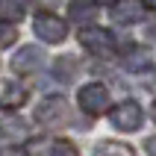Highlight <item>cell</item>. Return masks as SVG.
I'll list each match as a JSON object with an SVG mask.
<instances>
[{
    "label": "cell",
    "instance_id": "3",
    "mask_svg": "<svg viewBox=\"0 0 156 156\" xmlns=\"http://www.w3.org/2000/svg\"><path fill=\"white\" fill-rule=\"evenodd\" d=\"M77 100H80V109H83V112L100 115V112L109 109V88H106L103 83H88V86L80 88Z\"/></svg>",
    "mask_w": 156,
    "mask_h": 156
},
{
    "label": "cell",
    "instance_id": "5",
    "mask_svg": "<svg viewBox=\"0 0 156 156\" xmlns=\"http://www.w3.org/2000/svg\"><path fill=\"white\" fill-rule=\"evenodd\" d=\"M33 30H35V35H38L41 41H47V44H59L62 38L68 35V24H65L62 18L50 15V12H41V15L35 18Z\"/></svg>",
    "mask_w": 156,
    "mask_h": 156
},
{
    "label": "cell",
    "instance_id": "9",
    "mask_svg": "<svg viewBox=\"0 0 156 156\" xmlns=\"http://www.w3.org/2000/svg\"><path fill=\"white\" fill-rule=\"evenodd\" d=\"M68 15H71V21H94L97 3L94 0H71L68 3Z\"/></svg>",
    "mask_w": 156,
    "mask_h": 156
},
{
    "label": "cell",
    "instance_id": "10",
    "mask_svg": "<svg viewBox=\"0 0 156 156\" xmlns=\"http://www.w3.org/2000/svg\"><path fill=\"white\" fill-rule=\"evenodd\" d=\"M91 156H136V150L130 144H124V141H100Z\"/></svg>",
    "mask_w": 156,
    "mask_h": 156
},
{
    "label": "cell",
    "instance_id": "12",
    "mask_svg": "<svg viewBox=\"0 0 156 156\" xmlns=\"http://www.w3.org/2000/svg\"><path fill=\"white\" fill-rule=\"evenodd\" d=\"M124 65H127L130 71H144L150 65V53L141 50V47H130V53L124 56Z\"/></svg>",
    "mask_w": 156,
    "mask_h": 156
},
{
    "label": "cell",
    "instance_id": "6",
    "mask_svg": "<svg viewBox=\"0 0 156 156\" xmlns=\"http://www.w3.org/2000/svg\"><path fill=\"white\" fill-rule=\"evenodd\" d=\"M41 65H44V50L35 47V44H24V50H18L15 59H12V68L21 71V74H33Z\"/></svg>",
    "mask_w": 156,
    "mask_h": 156
},
{
    "label": "cell",
    "instance_id": "2",
    "mask_svg": "<svg viewBox=\"0 0 156 156\" xmlns=\"http://www.w3.org/2000/svg\"><path fill=\"white\" fill-rule=\"evenodd\" d=\"M109 121H112L115 130H121V133H136L144 124V112H141V106L136 100H124V103H118L112 109Z\"/></svg>",
    "mask_w": 156,
    "mask_h": 156
},
{
    "label": "cell",
    "instance_id": "7",
    "mask_svg": "<svg viewBox=\"0 0 156 156\" xmlns=\"http://www.w3.org/2000/svg\"><path fill=\"white\" fill-rule=\"evenodd\" d=\"M112 18L118 24H139V21H144V3L141 0H118V3H112Z\"/></svg>",
    "mask_w": 156,
    "mask_h": 156
},
{
    "label": "cell",
    "instance_id": "17",
    "mask_svg": "<svg viewBox=\"0 0 156 156\" xmlns=\"http://www.w3.org/2000/svg\"><path fill=\"white\" fill-rule=\"evenodd\" d=\"M147 153L156 156V139H147Z\"/></svg>",
    "mask_w": 156,
    "mask_h": 156
},
{
    "label": "cell",
    "instance_id": "13",
    "mask_svg": "<svg viewBox=\"0 0 156 156\" xmlns=\"http://www.w3.org/2000/svg\"><path fill=\"white\" fill-rule=\"evenodd\" d=\"M74 74H77V59H71V56L56 59V68H53V77H56V80L71 83V80H74Z\"/></svg>",
    "mask_w": 156,
    "mask_h": 156
},
{
    "label": "cell",
    "instance_id": "11",
    "mask_svg": "<svg viewBox=\"0 0 156 156\" xmlns=\"http://www.w3.org/2000/svg\"><path fill=\"white\" fill-rule=\"evenodd\" d=\"M27 15V0H0V18L3 21H21Z\"/></svg>",
    "mask_w": 156,
    "mask_h": 156
},
{
    "label": "cell",
    "instance_id": "15",
    "mask_svg": "<svg viewBox=\"0 0 156 156\" xmlns=\"http://www.w3.org/2000/svg\"><path fill=\"white\" fill-rule=\"evenodd\" d=\"M15 41H18L15 27H12V24H3V21H0V50H3V47H9V44H15Z\"/></svg>",
    "mask_w": 156,
    "mask_h": 156
},
{
    "label": "cell",
    "instance_id": "16",
    "mask_svg": "<svg viewBox=\"0 0 156 156\" xmlns=\"http://www.w3.org/2000/svg\"><path fill=\"white\" fill-rule=\"evenodd\" d=\"M0 156H27V150H21V147H6Z\"/></svg>",
    "mask_w": 156,
    "mask_h": 156
},
{
    "label": "cell",
    "instance_id": "4",
    "mask_svg": "<svg viewBox=\"0 0 156 156\" xmlns=\"http://www.w3.org/2000/svg\"><path fill=\"white\" fill-rule=\"evenodd\" d=\"M68 115H71V109H68V100L65 97H47L35 109V121L44 124V127H62V124L68 121Z\"/></svg>",
    "mask_w": 156,
    "mask_h": 156
},
{
    "label": "cell",
    "instance_id": "8",
    "mask_svg": "<svg viewBox=\"0 0 156 156\" xmlns=\"http://www.w3.org/2000/svg\"><path fill=\"white\" fill-rule=\"evenodd\" d=\"M0 88H3V91H0V106H3V109H18V106L27 100V88L21 86V83H15V80H6Z\"/></svg>",
    "mask_w": 156,
    "mask_h": 156
},
{
    "label": "cell",
    "instance_id": "19",
    "mask_svg": "<svg viewBox=\"0 0 156 156\" xmlns=\"http://www.w3.org/2000/svg\"><path fill=\"white\" fill-rule=\"evenodd\" d=\"M94 3H118V0H94Z\"/></svg>",
    "mask_w": 156,
    "mask_h": 156
},
{
    "label": "cell",
    "instance_id": "20",
    "mask_svg": "<svg viewBox=\"0 0 156 156\" xmlns=\"http://www.w3.org/2000/svg\"><path fill=\"white\" fill-rule=\"evenodd\" d=\"M153 121H156V103H153Z\"/></svg>",
    "mask_w": 156,
    "mask_h": 156
},
{
    "label": "cell",
    "instance_id": "1",
    "mask_svg": "<svg viewBox=\"0 0 156 156\" xmlns=\"http://www.w3.org/2000/svg\"><path fill=\"white\" fill-rule=\"evenodd\" d=\"M80 44H83L88 53L103 56V59L115 53V38L103 27H83V30H80Z\"/></svg>",
    "mask_w": 156,
    "mask_h": 156
},
{
    "label": "cell",
    "instance_id": "14",
    "mask_svg": "<svg viewBox=\"0 0 156 156\" xmlns=\"http://www.w3.org/2000/svg\"><path fill=\"white\" fill-rule=\"evenodd\" d=\"M47 156H80V153H77V144H71L68 139H56L47 144Z\"/></svg>",
    "mask_w": 156,
    "mask_h": 156
},
{
    "label": "cell",
    "instance_id": "18",
    "mask_svg": "<svg viewBox=\"0 0 156 156\" xmlns=\"http://www.w3.org/2000/svg\"><path fill=\"white\" fill-rule=\"evenodd\" d=\"M144 6H150V9H156V0H141Z\"/></svg>",
    "mask_w": 156,
    "mask_h": 156
}]
</instances>
